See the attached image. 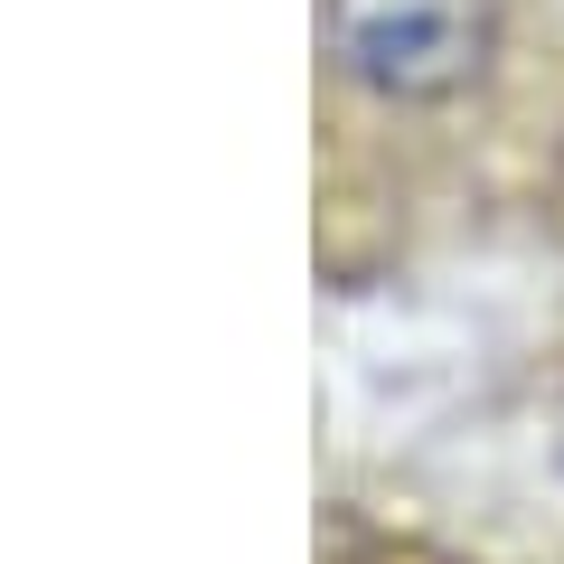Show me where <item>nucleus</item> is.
<instances>
[{"label": "nucleus", "instance_id": "f257e3e1", "mask_svg": "<svg viewBox=\"0 0 564 564\" xmlns=\"http://www.w3.org/2000/svg\"><path fill=\"white\" fill-rule=\"evenodd\" d=\"M329 47L377 95H452L489 57V0H329Z\"/></svg>", "mask_w": 564, "mask_h": 564}]
</instances>
